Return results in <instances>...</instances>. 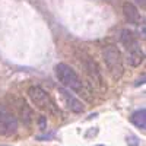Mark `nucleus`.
I'll return each instance as SVG.
<instances>
[{"instance_id": "obj_1", "label": "nucleus", "mask_w": 146, "mask_h": 146, "mask_svg": "<svg viewBox=\"0 0 146 146\" xmlns=\"http://www.w3.org/2000/svg\"><path fill=\"white\" fill-rule=\"evenodd\" d=\"M56 76L58 79V82L67 88V91H75L78 94L83 92V82L79 78V75L73 70L70 66L64 64V63H58L56 66Z\"/></svg>"}, {"instance_id": "obj_2", "label": "nucleus", "mask_w": 146, "mask_h": 146, "mask_svg": "<svg viewBox=\"0 0 146 146\" xmlns=\"http://www.w3.org/2000/svg\"><path fill=\"white\" fill-rule=\"evenodd\" d=\"M105 66L108 72L111 73V76L114 79H120L123 76V58H121V53L118 51V48L114 45H108L105 47V50L102 53Z\"/></svg>"}, {"instance_id": "obj_3", "label": "nucleus", "mask_w": 146, "mask_h": 146, "mask_svg": "<svg viewBox=\"0 0 146 146\" xmlns=\"http://www.w3.org/2000/svg\"><path fill=\"white\" fill-rule=\"evenodd\" d=\"M28 96L32 101V104L36 105V108L48 113H56V104L41 86H31L28 89Z\"/></svg>"}, {"instance_id": "obj_4", "label": "nucleus", "mask_w": 146, "mask_h": 146, "mask_svg": "<svg viewBox=\"0 0 146 146\" xmlns=\"http://www.w3.org/2000/svg\"><path fill=\"white\" fill-rule=\"evenodd\" d=\"M18 131V118L6 105H0V135L12 136Z\"/></svg>"}, {"instance_id": "obj_5", "label": "nucleus", "mask_w": 146, "mask_h": 146, "mask_svg": "<svg viewBox=\"0 0 146 146\" xmlns=\"http://www.w3.org/2000/svg\"><path fill=\"white\" fill-rule=\"evenodd\" d=\"M58 95H60V100H62V104L67 110H70V111H73V113H82L85 110L83 104L73 94H70V91H67L64 88H58Z\"/></svg>"}, {"instance_id": "obj_6", "label": "nucleus", "mask_w": 146, "mask_h": 146, "mask_svg": "<svg viewBox=\"0 0 146 146\" xmlns=\"http://www.w3.org/2000/svg\"><path fill=\"white\" fill-rule=\"evenodd\" d=\"M123 13H124L126 19L129 21V23H133V25H139L140 21H142L139 9L133 3H130V2H126L123 5Z\"/></svg>"}, {"instance_id": "obj_7", "label": "nucleus", "mask_w": 146, "mask_h": 146, "mask_svg": "<svg viewBox=\"0 0 146 146\" xmlns=\"http://www.w3.org/2000/svg\"><path fill=\"white\" fill-rule=\"evenodd\" d=\"M143 51L140 50L139 47H135L131 48V50H129V54H127V63L133 67L139 66L142 62H143Z\"/></svg>"}, {"instance_id": "obj_8", "label": "nucleus", "mask_w": 146, "mask_h": 146, "mask_svg": "<svg viewBox=\"0 0 146 146\" xmlns=\"http://www.w3.org/2000/svg\"><path fill=\"white\" fill-rule=\"evenodd\" d=\"M121 42H123V45L127 48V51L131 50V48H135V47H139V44L135 38V34H133L131 31H129V29L121 31Z\"/></svg>"}, {"instance_id": "obj_9", "label": "nucleus", "mask_w": 146, "mask_h": 146, "mask_svg": "<svg viewBox=\"0 0 146 146\" xmlns=\"http://www.w3.org/2000/svg\"><path fill=\"white\" fill-rule=\"evenodd\" d=\"M130 120H131V123L135 124L136 127L145 130L146 129V110L140 108V110H137V111H135L131 114Z\"/></svg>"}, {"instance_id": "obj_10", "label": "nucleus", "mask_w": 146, "mask_h": 146, "mask_svg": "<svg viewBox=\"0 0 146 146\" xmlns=\"http://www.w3.org/2000/svg\"><path fill=\"white\" fill-rule=\"evenodd\" d=\"M136 2H137V3H139L142 7H145V0H136Z\"/></svg>"}, {"instance_id": "obj_11", "label": "nucleus", "mask_w": 146, "mask_h": 146, "mask_svg": "<svg viewBox=\"0 0 146 146\" xmlns=\"http://www.w3.org/2000/svg\"><path fill=\"white\" fill-rule=\"evenodd\" d=\"M98 146H104V145H98Z\"/></svg>"}, {"instance_id": "obj_12", "label": "nucleus", "mask_w": 146, "mask_h": 146, "mask_svg": "<svg viewBox=\"0 0 146 146\" xmlns=\"http://www.w3.org/2000/svg\"><path fill=\"white\" fill-rule=\"evenodd\" d=\"M3 146H7V145H3Z\"/></svg>"}]
</instances>
